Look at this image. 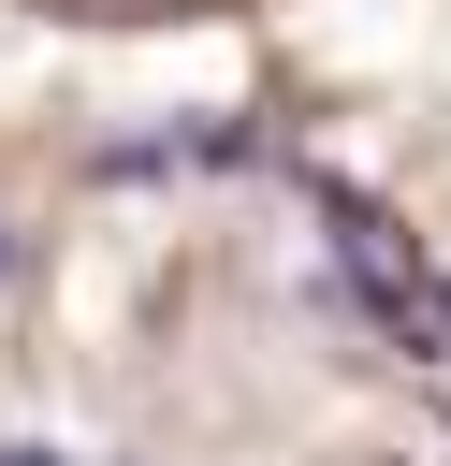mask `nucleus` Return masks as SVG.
I'll return each instance as SVG.
<instances>
[{
	"mask_svg": "<svg viewBox=\"0 0 451 466\" xmlns=\"http://www.w3.org/2000/svg\"><path fill=\"white\" fill-rule=\"evenodd\" d=\"M0 466H58V451H44V437H0Z\"/></svg>",
	"mask_w": 451,
	"mask_h": 466,
	"instance_id": "obj_1",
	"label": "nucleus"
},
{
	"mask_svg": "<svg viewBox=\"0 0 451 466\" xmlns=\"http://www.w3.org/2000/svg\"><path fill=\"white\" fill-rule=\"evenodd\" d=\"M0 277H15V233H0Z\"/></svg>",
	"mask_w": 451,
	"mask_h": 466,
	"instance_id": "obj_2",
	"label": "nucleus"
}]
</instances>
